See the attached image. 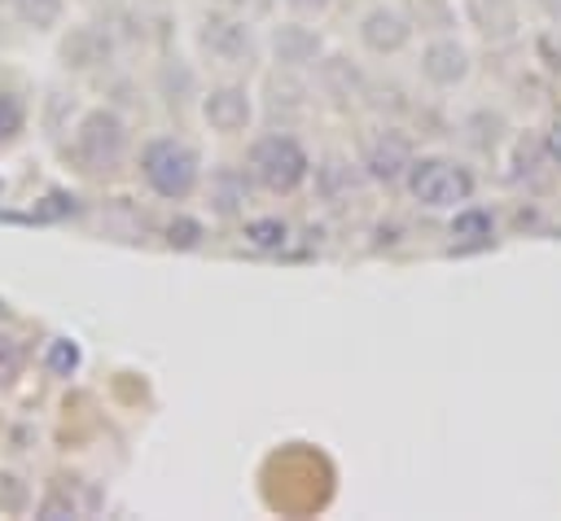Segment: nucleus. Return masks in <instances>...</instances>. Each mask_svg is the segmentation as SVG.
I'll use <instances>...</instances> for the list:
<instances>
[{
    "mask_svg": "<svg viewBox=\"0 0 561 521\" xmlns=\"http://www.w3.org/2000/svg\"><path fill=\"white\" fill-rule=\"evenodd\" d=\"M136 171L145 188L162 201H188L202 188V153L180 136H153L140 144Z\"/></svg>",
    "mask_w": 561,
    "mask_h": 521,
    "instance_id": "1",
    "label": "nucleus"
},
{
    "mask_svg": "<svg viewBox=\"0 0 561 521\" xmlns=\"http://www.w3.org/2000/svg\"><path fill=\"white\" fill-rule=\"evenodd\" d=\"M127 149H131V127L118 109L110 105H92L79 123H75V136H70V158L83 175H114L123 162H127Z\"/></svg>",
    "mask_w": 561,
    "mask_h": 521,
    "instance_id": "2",
    "label": "nucleus"
},
{
    "mask_svg": "<svg viewBox=\"0 0 561 521\" xmlns=\"http://www.w3.org/2000/svg\"><path fill=\"white\" fill-rule=\"evenodd\" d=\"M245 175L263 188V193H276V197H289L298 193L307 180H311V153L298 136L289 131H263L250 140V153H245Z\"/></svg>",
    "mask_w": 561,
    "mask_h": 521,
    "instance_id": "3",
    "label": "nucleus"
},
{
    "mask_svg": "<svg viewBox=\"0 0 561 521\" xmlns=\"http://www.w3.org/2000/svg\"><path fill=\"white\" fill-rule=\"evenodd\" d=\"M403 188L416 206L425 210H456L465 201H473V171L460 162V158H447V153H421L412 158L408 175H403Z\"/></svg>",
    "mask_w": 561,
    "mask_h": 521,
    "instance_id": "4",
    "label": "nucleus"
},
{
    "mask_svg": "<svg viewBox=\"0 0 561 521\" xmlns=\"http://www.w3.org/2000/svg\"><path fill=\"white\" fill-rule=\"evenodd\" d=\"M197 48L206 53V61H215L224 70L254 66V57H259V39H254L250 22L237 13H206L197 22Z\"/></svg>",
    "mask_w": 561,
    "mask_h": 521,
    "instance_id": "5",
    "label": "nucleus"
},
{
    "mask_svg": "<svg viewBox=\"0 0 561 521\" xmlns=\"http://www.w3.org/2000/svg\"><path fill=\"white\" fill-rule=\"evenodd\" d=\"M197 105H202L206 127L219 131V136H241L254 123V96H250L245 83H232V79L228 83H210Z\"/></svg>",
    "mask_w": 561,
    "mask_h": 521,
    "instance_id": "6",
    "label": "nucleus"
},
{
    "mask_svg": "<svg viewBox=\"0 0 561 521\" xmlns=\"http://www.w3.org/2000/svg\"><path fill=\"white\" fill-rule=\"evenodd\" d=\"M267 48H272V61H276L280 70H311V66H320V57H324L320 31L307 26L302 18L276 22L272 35H267Z\"/></svg>",
    "mask_w": 561,
    "mask_h": 521,
    "instance_id": "7",
    "label": "nucleus"
},
{
    "mask_svg": "<svg viewBox=\"0 0 561 521\" xmlns=\"http://www.w3.org/2000/svg\"><path fill=\"white\" fill-rule=\"evenodd\" d=\"M355 35L373 57H394V53H403L412 44V18L403 9H394V4H373L359 18Z\"/></svg>",
    "mask_w": 561,
    "mask_h": 521,
    "instance_id": "8",
    "label": "nucleus"
},
{
    "mask_svg": "<svg viewBox=\"0 0 561 521\" xmlns=\"http://www.w3.org/2000/svg\"><path fill=\"white\" fill-rule=\"evenodd\" d=\"M416 70H421V79L430 83V88H460L465 79H469V70H473V57H469V48L456 39V35H434L425 48H421V61H416Z\"/></svg>",
    "mask_w": 561,
    "mask_h": 521,
    "instance_id": "9",
    "label": "nucleus"
},
{
    "mask_svg": "<svg viewBox=\"0 0 561 521\" xmlns=\"http://www.w3.org/2000/svg\"><path fill=\"white\" fill-rule=\"evenodd\" d=\"M110 61H114V35L101 22H79L61 35V66L66 70L88 74V70H101Z\"/></svg>",
    "mask_w": 561,
    "mask_h": 521,
    "instance_id": "10",
    "label": "nucleus"
},
{
    "mask_svg": "<svg viewBox=\"0 0 561 521\" xmlns=\"http://www.w3.org/2000/svg\"><path fill=\"white\" fill-rule=\"evenodd\" d=\"M412 144L399 131H381L377 140H368V149L359 153V171L373 184H403L408 166H412Z\"/></svg>",
    "mask_w": 561,
    "mask_h": 521,
    "instance_id": "11",
    "label": "nucleus"
},
{
    "mask_svg": "<svg viewBox=\"0 0 561 521\" xmlns=\"http://www.w3.org/2000/svg\"><path fill=\"white\" fill-rule=\"evenodd\" d=\"M206 193H210V210H215L219 219H237V215H245V201H250V180H245V171H241V166L219 162V166L210 171Z\"/></svg>",
    "mask_w": 561,
    "mask_h": 521,
    "instance_id": "12",
    "label": "nucleus"
},
{
    "mask_svg": "<svg viewBox=\"0 0 561 521\" xmlns=\"http://www.w3.org/2000/svg\"><path fill=\"white\" fill-rule=\"evenodd\" d=\"M447 236L456 250H482L495 241V215L486 206H456L451 210V223H447Z\"/></svg>",
    "mask_w": 561,
    "mask_h": 521,
    "instance_id": "13",
    "label": "nucleus"
},
{
    "mask_svg": "<svg viewBox=\"0 0 561 521\" xmlns=\"http://www.w3.org/2000/svg\"><path fill=\"white\" fill-rule=\"evenodd\" d=\"M158 92H162V101H167L171 109H184L193 96H202V92H197V74H193V66H188L184 57H167V61L158 66Z\"/></svg>",
    "mask_w": 561,
    "mask_h": 521,
    "instance_id": "14",
    "label": "nucleus"
},
{
    "mask_svg": "<svg viewBox=\"0 0 561 521\" xmlns=\"http://www.w3.org/2000/svg\"><path fill=\"white\" fill-rule=\"evenodd\" d=\"M9 9H13L18 22L31 26V31H57L61 18H66V0H13Z\"/></svg>",
    "mask_w": 561,
    "mask_h": 521,
    "instance_id": "15",
    "label": "nucleus"
},
{
    "mask_svg": "<svg viewBox=\"0 0 561 521\" xmlns=\"http://www.w3.org/2000/svg\"><path fill=\"white\" fill-rule=\"evenodd\" d=\"M316 184H320V193H324L329 201H337L342 193L355 188V171H351L346 158H324V162L316 166Z\"/></svg>",
    "mask_w": 561,
    "mask_h": 521,
    "instance_id": "16",
    "label": "nucleus"
},
{
    "mask_svg": "<svg viewBox=\"0 0 561 521\" xmlns=\"http://www.w3.org/2000/svg\"><path fill=\"white\" fill-rule=\"evenodd\" d=\"M245 241L254 250H280L289 241V223L280 215H259V219H245Z\"/></svg>",
    "mask_w": 561,
    "mask_h": 521,
    "instance_id": "17",
    "label": "nucleus"
},
{
    "mask_svg": "<svg viewBox=\"0 0 561 521\" xmlns=\"http://www.w3.org/2000/svg\"><path fill=\"white\" fill-rule=\"evenodd\" d=\"M26 131V105L13 92H0V144H13Z\"/></svg>",
    "mask_w": 561,
    "mask_h": 521,
    "instance_id": "18",
    "label": "nucleus"
},
{
    "mask_svg": "<svg viewBox=\"0 0 561 521\" xmlns=\"http://www.w3.org/2000/svg\"><path fill=\"white\" fill-rule=\"evenodd\" d=\"M44 363H48V372H53V377H70V372L79 368V346H75V341H66V337H53V341H48Z\"/></svg>",
    "mask_w": 561,
    "mask_h": 521,
    "instance_id": "19",
    "label": "nucleus"
},
{
    "mask_svg": "<svg viewBox=\"0 0 561 521\" xmlns=\"http://www.w3.org/2000/svg\"><path fill=\"white\" fill-rule=\"evenodd\" d=\"M167 241H171V245H180V250H193V245L202 241V223H197V219H188V215H175V219L167 223Z\"/></svg>",
    "mask_w": 561,
    "mask_h": 521,
    "instance_id": "20",
    "label": "nucleus"
},
{
    "mask_svg": "<svg viewBox=\"0 0 561 521\" xmlns=\"http://www.w3.org/2000/svg\"><path fill=\"white\" fill-rule=\"evenodd\" d=\"M26 503V486L13 477V473H0V508H9V512H18Z\"/></svg>",
    "mask_w": 561,
    "mask_h": 521,
    "instance_id": "21",
    "label": "nucleus"
},
{
    "mask_svg": "<svg viewBox=\"0 0 561 521\" xmlns=\"http://www.w3.org/2000/svg\"><path fill=\"white\" fill-rule=\"evenodd\" d=\"M285 9H289L294 18H320V13L333 9V0H285Z\"/></svg>",
    "mask_w": 561,
    "mask_h": 521,
    "instance_id": "22",
    "label": "nucleus"
},
{
    "mask_svg": "<svg viewBox=\"0 0 561 521\" xmlns=\"http://www.w3.org/2000/svg\"><path fill=\"white\" fill-rule=\"evenodd\" d=\"M543 149H548V158L561 166V118H557V123L543 131Z\"/></svg>",
    "mask_w": 561,
    "mask_h": 521,
    "instance_id": "23",
    "label": "nucleus"
},
{
    "mask_svg": "<svg viewBox=\"0 0 561 521\" xmlns=\"http://www.w3.org/2000/svg\"><path fill=\"white\" fill-rule=\"evenodd\" d=\"M539 9H543L552 22H561V0H539Z\"/></svg>",
    "mask_w": 561,
    "mask_h": 521,
    "instance_id": "24",
    "label": "nucleus"
},
{
    "mask_svg": "<svg viewBox=\"0 0 561 521\" xmlns=\"http://www.w3.org/2000/svg\"><path fill=\"white\" fill-rule=\"evenodd\" d=\"M0 4H13V0H0Z\"/></svg>",
    "mask_w": 561,
    "mask_h": 521,
    "instance_id": "25",
    "label": "nucleus"
}]
</instances>
